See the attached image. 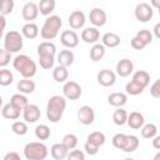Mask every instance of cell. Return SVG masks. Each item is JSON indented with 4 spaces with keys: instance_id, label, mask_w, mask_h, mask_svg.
<instances>
[{
    "instance_id": "cell-32",
    "label": "cell",
    "mask_w": 160,
    "mask_h": 160,
    "mask_svg": "<svg viewBox=\"0 0 160 160\" xmlns=\"http://www.w3.org/2000/svg\"><path fill=\"white\" fill-rule=\"evenodd\" d=\"M158 134V128L155 124L152 122H149V124H145L142 128H141V136L144 139H154Z\"/></svg>"
},
{
    "instance_id": "cell-21",
    "label": "cell",
    "mask_w": 160,
    "mask_h": 160,
    "mask_svg": "<svg viewBox=\"0 0 160 160\" xmlns=\"http://www.w3.org/2000/svg\"><path fill=\"white\" fill-rule=\"evenodd\" d=\"M56 54V46L51 41H44L38 45V56L41 55H49V56H55Z\"/></svg>"
},
{
    "instance_id": "cell-1",
    "label": "cell",
    "mask_w": 160,
    "mask_h": 160,
    "mask_svg": "<svg viewBox=\"0 0 160 160\" xmlns=\"http://www.w3.org/2000/svg\"><path fill=\"white\" fill-rule=\"evenodd\" d=\"M66 109V100L64 96L54 95L49 99L46 105V118L51 122H58L61 120L62 114Z\"/></svg>"
},
{
    "instance_id": "cell-43",
    "label": "cell",
    "mask_w": 160,
    "mask_h": 160,
    "mask_svg": "<svg viewBox=\"0 0 160 160\" xmlns=\"http://www.w3.org/2000/svg\"><path fill=\"white\" fill-rule=\"evenodd\" d=\"M12 9H14V1L12 0H4L0 5V12L2 16L10 14L12 11Z\"/></svg>"
},
{
    "instance_id": "cell-54",
    "label": "cell",
    "mask_w": 160,
    "mask_h": 160,
    "mask_svg": "<svg viewBox=\"0 0 160 160\" xmlns=\"http://www.w3.org/2000/svg\"><path fill=\"white\" fill-rule=\"evenodd\" d=\"M154 160H160V151H158V152L155 154V156H154Z\"/></svg>"
},
{
    "instance_id": "cell-19",
    "label": "cell",
    "mask_w": 160,
    "mask_h": 160,
    "mask_svg": "<svg viewBox=\"0 0 160 160\" xmlns=\"http://www.w3.org/2000/svg\"><path fill=\"white\" fill-rule=\"evenodd\" d=\"M74 60H75V55L71 50H61L58 55V61H59V65L61 66H65V68H69L74 64Z\"/></svg>"
},
{
    "instance_id": "cell-46",
    "label": "cell",
    "mask_w": 160,
    "mask_h": 160,
    "mask_svg": "<svg viewBox=\"0 0 160 160\" xmlns=\"http://www.w3.org/2000/svg\"><path fill=\"white\" fill-rule=\"evenodd\" d=\"M84 150H85L86 154H89V155H95V154H98V151H99V146L86 140V142H85V145H84Z\"/></svg>"
},
{
    "instance_id": "cell-7",
    "label": "cell",
    "mask_w": 160,
    "mask_h": 160,
    "mask_svg": "<svg viewBox=\"0 0 160 160\" xmlns=\"http://www.w3.org/2000/svg\"><path fill=\"white\" fill-rule=\"evenodd\" d=\"M81 86L76 81H66L62 86V94L65 99L69 100H78L81 96Z\"/></svg>"
},
{
    "instance_id": "cell-13",
    "label": "cell",
    "mask_w": 160,
    "mask_h": 160,
    "mask_svg": "<svg viewBox=\"0 0 160 160\" xmlns=\"http://www.w3.org/2000/svg\"><path fill=\"white\" fill-rule=\"evenodd\" d=\"M40 109L38 105L35 104H29L24 110H22V116H24V120L26 122H36L39 119H40Z\"/></svg>"
},
{
    "instance_id": "cell-31",
    "label": "cell",
    "mask_w": 160,
    "mask_h": 160,
    "mask_svg": "<svg viewBox=\"0 0 160 160\" xmlns=\"http://www.w3.org/2000/svg\"><path fill=\"white\" fill-rule=\"evenodd\" d=\"M128 116H129V114L122 108H118L114 111V114H112V120H114V122L116 125L121 126V125H124V124L128 122Z\"/></svg>"
},
{
    "instance_id": "cell-25",
    "label": "cell",
    "mask_w": 160,
    "mask_h": 160,
    "mask_svg": "<svg viewBox=\"0 0 160 160\" xmlns=\"http://www.w3.org/2000/svg\"><path fill=\"white\" fill-rule=\"evenodd\" d=\"M21 34L26 39H35L39 35V28L34 22H26L21 28Z\"/></svg>"
},
{
    "instance_id": "cell-55",
    "label": "cell",
    "mask_w": 160,
    "mask_h": 160,
    "mask_svg": "<svg viewBox=\"0 0 160 160\" xmlns=\"http://www.w3.org/2000/svg\"><path fill=\"white\" fill-rule=\"evenodd\" d=\"M124 160H134V159H131V158H126V159H124Z\"/></svg>"
},
{
    "instance_id": "cell-9",
    "label": "cell",
    "mask_w": 160,
    "mask_h": 160,
    "mask_svg": "<svg viewBox=\"0 0 160 160\" xmlns=\"http://www.w3.org/2000/svg\"><path fill=\"white\" fill-rule=\"evenodd\" d=\"M78 120L82 124V125H90L94 122L95 120V112L94 109L89 105H82L81 108H79L78 110Z\"/></svg>"
},
{
    "instance_id": "cell-45",
    "label": "cell",
    "mask_w": 160,
    "mask_h": 160,
    "mask_svg": "<svg viewBox=\"0 0 160 160\" xmlns=\"http://www.w3.org/2000/svg\"><path fill=\"white\" fill-rule=\"evenodd\" d=\"M66 160H85V154L81 150H71L68 154Z\"/></svg>"
},
{
    "instance_id": "cell-53",
    "label": "cell",
    "mask_w": 160,
    "mask_h": 160,
    "mask_svg": "<svg viewBox=\"0 0 160 160\" xmlns=\"http://www.w3.org/2000/svg\"><path fill=\"white\" fill-rule=\"evenodd\" d=\"M150 5H151V6H155L156 9H159V8H160V0H152Z\"/></svg>"
},
{
    "instance_id": "cell-39",
    "label": "cell",
    "mask_w": 160,
    "mask_h": 160,
    "mask_svg": "<svg viewBox=\"0 0 160 160\" xmlns=\"http://www.w3.org/2000/svg\"><path fill=\"white\" fill-rule=\"evenodd\" d=\"M126 139H128V135H126V134L119 132V134H115V135L112 136L111 142H112L114 148L122 150V148H124V145H125V142H126Z\"/></svg>"
},
{
    "instance_id": "cell-18",
    "label": "cell",
    "mask_w": 160,
    "mask_h": 160,
    "mask_svg": "<svg viewBox=\"0 0 160 160\" xmlns=\"http://www.w3.org/2000/svg\"><path fill=\"white\" fill-rule=\"evenodd\" d=\"M50 154L51 156L55 159V160H64L68 158V154H69V150L65 148V145L62 142H58V144H54L50 149Z\"/></svg>"
},
{
    "instance_id": "cell-49",
    "label": "cell",
    "mask_w": 160,
    "mask_h": 160,
    "mask_svg": "<svg viewBox=\"0 0 160 160\" xmlns=\"http://www.w3.org/2000/svg\"><path fill=\"white\" fill-rule=\"evenodd\" d=\"M2 160H21V158H20V155H19L18 152L10 151V152H8V154L4 156Z\"/></svg>"
},
{
    "instance_id": "cell-11",
    "label": "cell",
    "mask_w": 160,
    "mask_h": 160,
    "mask_svg": "<svg viewBox=\"0 0 160 160\" xmlns=\"http://www.w3.org/2000/svg\"><path fill=\"white\" fill-rule=\"evenodd\" d=\"M39 12H40V11H39V5H38L36 2H34V1L26 2V4L22 6V11H21L24 20H26L28 22H31L32 20H35V19L38 18Z\"/></svg>"
},
{
    "instance_id": "cell-2",
    "label": "cell",
    "mask_w": 160,
    "mask_h": 160,
    "mask_svg": "<svg viewBox=\"0 0 160 160\" xmlns=\"http://www.w3.org/2000/svg\"><path fill=\"white\" fill-rule=\"evenodd\" d=\"M14 69L22 76V79H31L36 74V62L28 55H16L12 60Z\"/></svg>"
},
{
    "instance_id": "cell-47",
    "label": "cell",
    "mask_w": 160,
    "mask_h": 160,
    "mask_svg": "<svg viewBox=\"0 0 160 160\" xmlns=\"http://www.w3.org/2000/svg\"><path fill=\"white\" fill-rule=\"evenodd\" d=\"M150 94L154 98H160V79L155 80L154 84L150 86Z\"/></svg>"
},
{
    "instance_id": "cell-15",
    "label": "cell",
    "mask_w": 160,
    "mask_h": 160,
    "mask_svg": "<svg viewBox=\"0 0 160 160\" xmlns=\"http://www.w3.org/2000/svg\"><path fill=\"white\" fill-rule=\"evenodd\" d=\"M69 25L72 30L81 29L85 25V14L80 10H75L69 15Z\"/></svg>"
},
{
    "instance_id": "cell-33",
    "label": "cell",
    "mask_w": 160,
    "mask_h": 160,
    "mask_svg": "<svg viewBox=\"0 0 160 160\" xmlns=\"http://www.w3.org/2000/svg\"><path fill=\"white\" fill-rule=\"evenodd\" d=\"M138 148H139V139H138V136H135V135H128V139H126V142H125V145L122 148V151H125V152H132Z\"/></svg>"
},
{
    "instance_id": "cell-37",
    "label": "cell",
    "mask_w": 160,
    "mask_h": 160,
    "mask_svg": "<svg viewBox=\"0 0 160 160\" xmlns=\"http://www.w3.org/2000/svg\"><path fill=\"white\" fill-rule=\"evenodd\" d=\"M65 148L70 151V150H75L76 145H78V136L74 135V134H66L64 138H62V141H61Z\"/></svg>"
},
{
    "instance_id": "cell-20",
    "label": "cell",
    "mask_w": 160,
    "mask_h": 160,
    "mask_svg": "<svg viewBox=\"0 0 160 160\" xmlns=\"http://www.w3.org/2000/svg\"><path fill=\"white\" fill-rule=\"evenodd\" d=\"M108 102L115 108H122L128 102V96L124 92H112L108 96Z\"/></svg>"
},
{
    "instance_id": "cell-16",
    "label": "cell",
    "mask_w": 160,
    "mask_h": 160,
    "mask_svg": "<svg viewBox=\"0 0 160 160\" xmlns=\"http://www.w3.org/2000/svg\"><path fill=\"white\" fill-rule=\"evenodd\" d=\"M100 38V32L96 28H86L81 31V40L86 44H96Z\"/></svg>"
},
{
    "instance_id": "cell-27",
    "label": "cell",
    "mask_w": 160,
    "mask_h": 160,
    "mask_svg": "<svg viewBox=\"0 0 160 160\" xmlns=\"http://www.w3.org/2000/svg\"><path fill=\"white\" fill-rule=\"evenodd\" d=\"M132 80H134L135 82H138L139 85H141V86L145 89V88L149 85V82H150V75H149V72L145 71V70H138L136 72H134Z\"/></svg>"
},
{
    "instance_id": "cell-48",
    "label": "cell",
    "mask_w": 160,
    "mask_h": 160,
    "mask_svg": "<svg viewBox=\"0 0 160 160\" xmlns=\"http://www.w3.org/2000/svg\"><path fill=\"white\" fill-rule=\"evenodd\" d=\"M130 45H131V48H132V49H135V50H142V49L146 46V45H145L141 40H139L136 36H134V38L131 39Z\"/></svg>"
},
{
    "instance_id": "cell-6",
    "label": "cell",
    "mask_w": 160,
    "mask_h": 160,
    "mask_svg": "<svg viewBox=\"0 0 160 160\" xmlns=\"http://www.w3.org/2000/svg\"><path fill=\"white\" fill-rule=\"evenodd\" d=\"M154 15L152 6L148 2H140L135 8V18L140 22H148Z\"/></svg>"
},
{
    "instance_id": "cell-28",
    "label": "cell",
    "mask_w": 160,
    "mask_h": 160,
    "mask_svg": "<svg viewBox=\"0 0 160 160\" xmlns=\"http://www.w3.org/2000/svg\"><path fill=\"white\" fill-rule=\"evenodd\" d=\"M68 76H69V71H68V68H65V66L58 65L52 70V79L56 82H64L68 79Z\"/></svg>"
},
{
    "instance_id": "cell-36",
    "label": "cell",
    "mask_w": 160,
    "mask_h": 160,
    "mask_svg": "<svg viewBox=\"0 0 160 160\" xmlns=\"http://www.w3.org/2000/svg\"><path fill=\"white\" fill-rule=\"evenodd\" d=\"M125 90H126V92L129 95H134L135 96V95H140L144 91V88L141 85H139L138 82H135L134 80H131L125 85Z\"/></svg>"
},
{
    "instance_id": "cell-56",
    "label": "cell",
    "mask_w": 160,
    "mask_h": 160,
    "mask_svg": "<svg viewBox=\"0 0 160 160\" xmlns=\"http://www.w3.org/2000/svg\"><path fill=\"white\" fill-rule=\"evenodd\" d=\"M158 10H159V15H160V8H159V9H158Z\"/></svg>"
},
{
    "instance_id": "cell-5",
    "label": "cell",
    "mask_w": 160,
    "mask_h": 160,
    "mask_svg": "<svg viewBox=\"0 0 160 160\" xmlns=\"http://www.w3.org/2000/svg\"><path fill=\"white\" fill-rule=\"evenodd\" d=\"M22 34L15 30H10L9 32L5 34L4 36V49L8 50L9 52H18L22 49L24 45V39Z\"/></svg>"
},
{
    "instance_id": "cell-52",
    "label": "cell",
    "mask_w": 160,
    "mask_h": 160,
    "mask_svg": "<svg viewBox=\"0 0 160 160\" xmlns=\"http://www.w3.org/2000/svg\"><path fill=\"white\" fill-rule=\"evenodd\" d=\"M0 21H1V30H0V31L2 32V31L5 30V24H6V22H5V16L1 15V16H0Z\"/></svg>"
},
{
    "instance_id": "cell-29",
    "label": "cell",
    "mask_w": 160,
    "mask_h": 160,
    "mask_svg": "<svg viewBox=\"0 0 160 160\" xmlns=\"http://www.w3.org/2000/svg\"><path fill=\"white\" fill-rule=\"evenodd\" d=\"M105 55V46L102 44H95L90 49V59L92 61H99Z\"/></svg>"
},
{
    "instance_id": "cell-50",
    "label": "cell",
    "mask_w": 160,
    "mask_h": 160,
    "mask_svg": "<svg viewBox=\"0 0 160 160\" xmlns=\"http://www.w3.org/2000/svg\"><path fill=\"white\" fill-rule=\"evenodd\" d=\"M152 146L158 150H160V135H156L154 139H152Z\"/></svg>"
},
{
    "instance_id": "cell-26",
    "label": "cell",
    "mask_w": 160,
    "mask_h": 160,
    "mask_svg": "<svg viewBox=\"0 0 160 160\" xmlns=\"http://www.w3.org/2000/svg\"><path fill=\"white\" fill-rule=\"evenodd\" d=\"M10 104H12L15 108H18L19 110H24L28 105H29V100L24 94H14L10 98Z\"/></svg>"
},
{
    "instance_id": "cell-3",
    "label": "cell",
    "mask_w": 160,
    "mask_h": 160,
    "mask_svg": "<svg viewBox=\"0 0 160 160\" xmlns=\"http://www.w3.org/2000/svg\"><path fill=\"white\" fill-rule=\"evenodd\" d=\"M62 25V21H61V18L58 16V15H50L49 18L45 19L44 21V25L40 30V35L42 39L45 40H52L58 36L59 34V30Z\"/></svg>"
},
{
    "instance_id": "cell-17",
    "label": "cell",
    "mask_w": 160,
    "mask_h": 160,
    "mask_svg": "<svg viewBox=\"0 0 160 160\" xmlns=\"http://www.w3.org/2000/svg\"><path fill=\"white\" fill-rule=\"evenodd\" d=\"M131 129H141L145 125V119L144 115L139 111H132L128 116V122H126Z\"/></svg>"
},
{
    "instance_id": "cell-44",
    "label": "cell",
    "mask_w": 160,
    "mask_h": 160,
    "mask_svg": "<svg viewBox=\"0 0 160 160\" xmlns=\"http://www.w3.org/2000/svg\"><path fill=\"white\" fill-rule=\"evenodd\" d=\"M10 60H11V52L5 50L4 48L0 49V66L2 69H5V66L10 62Z\"/></svg>"
},
{
    "instance_id": "cell-34",
    "label": "cell",
    "mask_w": 160,
    "mask_h": 160,
    "mask_svg": "<svg viewBox=\"0 0 160 160\" xmlns=\"http://www.w3.org/2000/svg\"><path fill=\"white\" fill-rule=\"evenodd\" d=\"M50 128L45 124H40L35 128V136L39 139V140H48L50 138Z\"/></svg>"
},
{
    "instance_id": "cell-24",
    "label": "cell",
    "mask_w": 160,
    "mask_h": 160,
    "mask_svg": "<svg viewBox=\"0 0 160 160\" xmlns=\"http://www.w3.org/2000/svg\"><path fill=\"white\" fill-rule=\"evenodd\" d=\"M35 82L32 81V80H30V79H21V80H19V82H18V85H16V89L20 91V94H31V92H34V90H35Z\"/></svg>"
},
{
    "instance_id": "cell-4",
    "label": "cell",
    "mask_w": 160,
    "mask_h": 160,
    "mask_svg": "<svg viewBox=\"0 0 160 160\" xmlns=\"http://www.w3.org/2000/svg\"><path fill=\"white\" fill-rule=\"evenodd\" d=\"M48 154V146L40 141H31L24 148V155L28 160H45Z\"/></svg>"
},
{
    "instance_id": "cell-12",
    "label": "cell",
    "mask_w": 160,
    "mask_h": 160,
    "mask_svg": "<svg viewBox=\"0 0 160 160\" xmlns=\"http://www.w3.org/2000/svg\"><path fill=\"white\" fill-rule=\"evenodd\" d=\"M89 19H90V22H91L94 26H104V25L106 24L108 16H106V12H105L102 9H100V8H94L92 10H90Z\"/></svg>"
},
{
    "instance_id": "cell-35",
    "label": "cell",
    "mask_w": 160,
    "mask_h": 160,
    "mask_svg": "<svg viewBox=\"0 0 160 160\" xmlns=\"http://www.w3.org/2000/svg\"><path fill=\"white\" fill-rule=\"evenodd\" d=\"M86 140L90 141V142H92V144H95V145H98V146L100 148V146H102V145L105 144L106 138H105V135H104L102 132H100V131H94V132H91V134L88 135V139H86Z\"/></svg>"
},
{
    "instance_id": "cell-30",
    "label": "cell",
    "mask_w": 160,
    "mask_h": 160,
    "mask_svg": "<svg viewBox=\"0 0 160 160\" xmlns=\"http://www.w3.org/2000/svg\"><path fill=\"white\" fill-rule=\"evenodd\" d=\"M39 11L41 15H50V12L54 11L55 9V0H41L39 4Z\"/></svg>"
},
{
    "instance_id": "cell-42",
    "label": "cell",
    "mask_w": 160,
    "mask_h": 160,
    "mask_svg": "<svg viewBox=\"0 0 160 160\" xmlns=\"http://www.w3.org/2000/svg\"><path fill=\"white\" fill-rule=\"evenodd\" d=\"M139 40H141L145 45H149V44H151V41H152V34L149 31V30H146V29H142V30H140V31H138V34L135 35Z\"/></svg>"
},
{
    "instance_id": "cell-22",
    "label": "cell",
    "mask_w": 160,
    "mask_h": 160,
    "mask_svg": "<svg viewBox=\"0 0 160 160\" xmlns=\"http://www.w3.org/2000/svg\"><path fill=\"white\" fill-rule=\"evenodd\" d=\"M20 111L18 108H15L12 104L8 102L2 106V110H1V115L5 118V119H9V120H16L19 116H20Z\"/></svg>"
},
{
    "instance_id": "cell-8",
    "label": "cell",
    "mask_w": 160,
    "mask_h": 160,
    "mask_svg": "<svg viewBox=\"0 0 160 160\" xmlns=\"http://www.w3.org/2000/svg\"><path fill=\"white\" fill-rule=\"evenodd\" d=\"M61 44L68 49H74L79 45V35L74 30H64L60 35Z\"/></svg>"
},
{
    "instance_id": "cell-10",
    "label": "cell",
    "mask_w": 160,
    "mask_h": 160,
    "mask_svg": "<svg viewBox=\"0 0 160 160\" xmlns=\"http://www.w3.org/2000/svg\"><path fill=\"white\" fill-rule=\"evenodd\" d=\"M98 82L101 85V86H105V88H109V86H112L116 81V74L109 69H102L98 72Z\"/></svg>"
},
{
    "instance_id": "cell-51",
    "label": "cell",
    "mask_w": 160,
    "mask_h": 160,
    "mask_svg": "<svg viewBox=\"0 0 160 160\" xmlns=\"http://www.w3.org/2000/svg\"><path fill=\"white\" fill-rule=\"evenodd\" d=\"M154 35H155L158 39H160V22L155 24V26H154Z\"/></svg>"
},
{
    "instance_id": "cell-41",
    "label": "cell",
    "mask_w": 160,
    "mask_h": 160,
    "mask_svg": "<svg viewBox=\"0 0 160 160\" xmlns=\"http://www.w3.org/2000/svg\"><path fill=\"white\" fill-rule=\"evenodd\" d=\"M54 56H49V55H41L39 56V64L42 69L45 70H49L54 66Z\"/></svg>"
},
{
    "instance_id": "cell-23",
    "label": "cell",
    "mask_w": 160,
    "mask_h": 160,
    "mask_svg": "<svg viewBox=\"0 0 160 160\" xmlns=\"http://www.w3.org/2000/svg\"><path fill=\"white\" fill-rule=\"evenodd\" d=\"M101 44L106 48H116L120 45V36L115 32H106L101 38Z\"/></svg>"
},
{
    "instance_id": "cell-38",
    "label": "cell",
    "mask_w": 160,
    "mask_h": 160,
    "mask_svg": "<svg viewBox=\"0 0 160 160\" xmlns=\"http://www.w3.org/2000/svg\"><path fill=\"white\" fill-rule=\"evenodd\" d=\"M14 81V75L10 70L8 69H1L0 70V85L1 86H8Z\"/></svg>"
},
{
    "instance_id": "cell-14",
    "label": "cell",
    "mask_w": 160,
    "mask_h": 160,
    "mask_svg": "<svg viewBox=\"0 0 160 160\" xmlns=\"http://www.w3.org/2000/svg\"><path fill=\"white\" fill-rule=\"evenodd\" d=\"M134 71V64L130 59H121L118 61L116 64V74L121 78H126L129 76L131 72Z\"/></svg>"
},
{
    "instance_id": "cell-40",
    "label": "cell",
    "mask_w": 160,
    "mask_h": 160,
    "mask_svg": "<svg viewBox=\"0 0 160 160\" xmlns=\"http://www.w3.org/2000/svg\"><path fill=\"white\" fill-rule=\"evenodd\" d=\"M11 130L16 135H25L28 132V125L25 121H14L11 125Z\"/></svg>"
}]
</instances>
